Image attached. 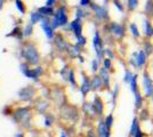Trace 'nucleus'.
Instances as JSON below:
<instances>
[{
	"label": "nucleus",
	"instance_id": "nucleus-1",
	"mask_svg": "<svg viewBox=\"0 0 153 137\" xmlns=\"http://www.w3.org/2000/svg\"><path fill=\"white\" fill-rule=\"evenodd\" d=\"M23 56L27 59V62L29 63H31V64H36V63H38V59H39V55H38V52H37V49L31 45H25L23 47Z\"/></svg>",
	"mask_w": 153,
	"mask_h": 137
},
{
	"label": "nucleus",
	"instance_id": "nucleus-2",
	"mask_svg": "<svg viewBox=\"0 0 153 137\" xmlns=\"http://www.w3.org/2000/svg\"><path fill=\"white\" fill-rule=\"evenodd\" d=\"M66 23H68V17H66V14H65V8L61 7L55 14V17L51 22V27L54 29L58 25H65Z\"/></svg>",
	"mask_w": 153,
	"mask_h": 137
},
{
	"label": "nucleus",
	"instance_id": "nucleus-3",
	"mask_svg": "<svg viewBox=\"0 0 153 137\" xmlns=\"http://www.w3.org/2000/svg\"><path fill=\"white\" fill-rule=\"evenodd\" d=\"M29 109L27 107H19L14 112V119L22 124H29Z\"/></svg>",
	"mask_w": 153,
	"mask_h": 137
},
{
	"label": "nucleus",
	"instance_id": "nucleus-4",
	"mask_svg": "<svg viewBox=\"0 0 153 137\" xmlns=\"http://www.w3.org/2000/svg\"><path fill=\"white\" fill-rule=\"evenodd\" d=\"M143 88L146 97H152L153 95V81L150 74L147 72H144L143 74Z\"/></svg>",
	"mask_w": 153,
	"mask_h": 137
},
{
	"label": "nucleus",
	"instance_id": "nucleus-5",
	"mask_svg": "<svg viewBox=\"0 0 153 137\" xmlns=\"http://www.w3.org/2000/svg\"><path fill=\"white\" fill-rule=\"evenodd\" d=\"M21 71H23L24 76H26L27 78H32L33 80H37L39 78V76L41 74V67H37V69H26V66L23 64L21 65Z\"/></svg>",
	"mask_w": 153,
	"mask_h": 137
},
{
	"label": "nucleus",
	"instance_id": "nucleus-6",
	"mask_svg": "<svg viewBox=\"0 0 153 137\" xmlns=\"http://www.w3.org/2000/svg\"><path fill=\"white\" fill-rule=\"evenodd\" d=\"M96 134H97V137H111V129L108 128V126L105 124L104 120H101L98 122Z\"/></svg>",
	"mask_w": 153,
	"mask_h": 137
},
{
	"label": "nucleus",
	"instance_id": "nucleus-7",
	"mask_svg": "<svg viewBox=\"0 0 153 137\" xmlns=\"http://www.w3.org/2000/svg\"><path fill=\"white\" fill-rule=\"evenodd\" d=\"M94 47H95L97 57H98V59H101V57H102V55H103V52H104V49H103L102 39H101L100 33L97 32V31L95 32V37H94Z\"/></svg>",
	"mask_w": 153,
	"mask_h": 137
},
{
	"label": "nucleus",
	"instance_id": "nucleus-8",
	"mask_svg": "<svg viewBox=\"0 0 153 137\" xmlns=\"http://www.w3.org/2000/svg\"><path fill=\"white\" fill-rule=\"evenodd\" d=\"M34 89L32 87H25V88H22L21 90L19 91V96L22 101H30L33 95H34Z\"/></svg>",
	"mask_w": 153,
	"mask_h": 137
},
{
	"label": "nucleus",
	"instance_id": "nucleus-9",
	"mask_svg": "<svg viewBox=\"0 0 153 137\" xmlns=\"http://www.w3.org/2000/svg\"><path fill=\"white\" fill-rule=\"evenodd\" d=\"M93 109H94V112H95L96 116L101 117V116L103 114V111H104V104H103V101L101 99V97H98L97 95L94 97Z\"/></svg>",
	"mask_w": 153,
	"mask_h": 137
},
{
	"label": "nucleus",
	"instance_id": "nucleus-10",
	"mask_svg": "<svg viewBox=\"0 0 153 137\" xmlns=\"http://www.w3.org/2000/svg\"><path fill=\"white\" fill-rule=\"evenodd\" d=\"M140 129V119H138V117H134L133 118V121H131V124H130V128H129L128 137H134Z\"/></svg>",
	"mask_w": 153,
	"mask_h": 137
},
{
	"label": "nucleus",
	"instance_id": "nucleus-11",
	"mask_svg": "<svg viewBox=\"0 0 153 137\" xmlns=\"http://www.w3.org/2000/svg\"><path fill=\"white\" fill-rule=\"evenodd\" d=\"M90 6L95 10L96 16H97L98 19H108V12H106L105 7L98 6V5H96V4H90Z\"/></svg>",
	"mask_w": 153,
	"mask_h": 137
},
{
	"label": "nucleus",
	"instance_id": "nucleus-12",
	"mask_svg": "<svg viewBox=\"0 0 153 137\" xmlns=\"http://www.w3.org/2000/svg\"><path fill=\"white\" fill-rule=\"evenodd\" d=\"M110 31L113 33L114 36L117 37H123V34H125V29H123V26L120 25V24H118V23H111V25H110Z\"/></svg>",
	"mask_w": 153,
	"mask_h": 137
},
{
	"label": "nucleus",
	"instance_id": "nucleus-13",
	"mask_svg": "<svg viewBox=\"0 0 153 137\" xmlns=\"http://www.w3.org/2000/svg\"><path fill=\"white\" fill-rule=\"evenodd\" d=\"M100 77L103 81V86L106 87V89H110V74H108V69H105L103 66L102 69L100 70Z\"/></svg>",
	"mask_w": 153,
	"mask_h": 137
},
{
	"label": "nucleus",
	"instance_id": "nucleus-14",
	"mask_svg": "<svg viewBox=\"0 0 153 137\" xmlns=\"http://www.w3.org/2000/svg\"><path fill=\"white\" fill-rule=\"evenodd\" d=\"M91 90V85H90V80L87 77H83L82 84L80 86V93L82 94L83 96H86L89 91Z\"/></svg>",
	"mask_w": 153,
	"mask_h": 137
},
{
	"label": "nucleus",
	"instance_id": "nucleus-15",
	"mask_svg": "<svg viewBox=\"0 0 153 137\" xmlns=\"http://www.w3.org/2000/svg\"><path fill=\"white\" fill-rule=\"evenodd\" d=\"M71 27H72V30L74 31V34H76V39L78 38H80V37H82L81 36V21L80 19H76V20L73 21L72 23H71Z\"/></svg>",
	"mask_w": 153,
	"mask_h": 137
},
{
	"label": "nucleus",
	"instance_id": "nucleus-16",
	"mask_svg": "<svg viewBox=\"0 0 153 137\" xmlns=\"http://www.w3.org/2000/svg\"><path fill=\"white\" fill-rule=\"evenodd\" d=\"M134 105L136 111L142 110V107H143V96L140 90H137L134 94Z\"/></svg>",
	"mask_w": 153,
	"mask_h": 137
},
{
	"label": "nucleus",
	"instance_id": "nucleus-17",
	"mask_svg": "<svg viewBox=\"0 0 153 137\" xmlns=\"http://www.w3.org/2000/svg\"><path fill=\"white\" fill-rule=\"evenodd\" d=\"M90 85H91V89H93V90L100 89L103 86V81H102V79H101V77H100V76L93 77V79L90 80Z\"/></svg>",
	"mask_w": 153,
	"mask_h": 137
},
{
	"label": "nucleus",
	"instance_id": "nucleus-18",
	"mask_svg": "<svg viewBox=\"0 0 153 137\" xmlns=\"http://www.w3.org/2000/svg\"><path fill=\"white\" fill-rule=\"evenodd\" d=\"M41 26H42V29L45 30V32H46V36H47V38H49V39H51V38H53V27H51V25L49 24V22H48L47 20H42Z\"/></svg>",
	"mask_w": 153,
	"mask_h": 137
},
{
	"label": "nucleus",
	"instance_id": "nucleus-19",
	"mask_svg": "<svg viewBox=\"0 0 153 137\" xmlns=\"http://www.w3.org/2000/svg\"><path fill=\"white\" fill-rule=\"evenodd\" d=\"M136 62H137V67H140L145 64L146 62V54L144 50H140L137 56H136Z\"/></svg>",
	"mask_w": 153,
	"mask_h": 137
},
{
	"label": "nucleus",
	"instance_id": "nucleus-20",
	"mask_svg": "<svg viewBox=\"0 0 153 137\" xmlns=\"http://www.w3.org/2000/svg\"><path fill=\"white\" fill-rule=\"evenodd\" d=\"M82 110L87 116H96L94 109H93V103H88V102H83Z\"/></svg>",
	"mask_w": 153,
	"mask_h": 137
},
{
	"label": "nucleus",
	"instance_id": "nucleus-21",
	"mask_svg": "<svg viewBox=\"0 0 153 137\" xmlns=\"http://www.w3.org/2000/svg\"><path fill=\"white\" fill-rule=\"evenodd\" d=\"M144 32H145V36L149 38H151L153 36V26L149 20H144Z\"/></svg>",
	"mask_w": 153,
	"mask_h": 137
},
{
	"label": "nucleus",
	"instance_id": "nucleus-22",
	"mask_svg": "<svg viewBox=\"0 0 153 137\" xmlns=\"http://www.w3.org/2000/svg\"><path fill=\"white\" fill-rule=\"evenodd\" d=\"M137 79H138V76L137 74H134L133 78H131V81H130V90L133 94H135L136 91L138 90V84H137Z\"/></svg>",
	"mask_w": 153,
	"mask_h": 137
},
{
	"label": "nucleus",
	"instance_id": "nucleus-23",
	"mask_svg": "<svg viewBox=\"0 0 153 137\" xmlns=\"http://www.w3.org/2000/svg\"><path fill=\"white\" fill-rule=\"evenodd\" d=\"M104 122H105V124L108 126V129H111V130H112V127H113V124H114V118H113V114H112V113H110L108 116H106L105 119H104Z\"/></svg>",
	"mask_w": 153,
	"mask_h": 137
},
{
	"label": "nucleus",
	"instance_id": "nucleus-24",
	"mask_svg": "<svg viewBox=\"0 0 153 137\" xmlns=\"http://www.w3.org/2000/svg\"><path fill=\"white\" fill-rule=\"evenodd\" d=\"M140 120L142 121H147L150 119V114H149V110L147 109H142L140 112V117H138Z\"/></svg>",
	"mask_w": 153,
	"mask_h": 137
},
{
	"label": "nucleus",
	"instance_id": "nucleus-25",
	"mask_svg": "<svg viewBox=\"0 0 153 137\" xmlns=\"http://www.w3.org/2000/svg\"><path fill=\"white\" fill-rule=\"evenodd\" d=\"M145 13L150 16H153V0H147L145 5Z\"/></svg>",
	"mask_w": 153,
	"mask_h": 137
},
{
	"label": "nucleus",
	"instance_id": "nucleus-26",
	"mask_svg": "<svg viewBox=\"0 0 153 137\" xmlns=\"http://www.w3.org/2000/svg\"><path fill=\"white\" fill-rule=\"evenodd\" d=\"M79 46L78 45H74V46H71L70 48H69V54H70L72 57H76V56H79Z\"/></svg>",
	"mask_w": 153,
	"mask_h": 137
},
{
	"label": "nucleus",
	"instance_id": "nucleus-27",
	"mask_svg": "<svg viewBox=\"0 0 153 137\" xmlns=\"http://www.w3.org/2000/svg\"><path fill=\"white\" fill-rule=\"evenodd\" d=\"M39 13L41 14V15H46V16L47 15H53V9L48 6L41 7V8H39Z\"/></svg>",
	"mask_w": 153,
	"mask_h": 137
},
{
	"label": "nucleus",
	"instance_id": "nucleus-28",
	"mask_svg": "<svg viewBox=\"0 0 153 137\" xmlns=\"http://www.w3.org/2000/svg\"><path fill=\"white\" fill-rule=\"evenodd\" d=\"M144 52H145V54H146V56L147 55H151L153 53V46L152 44L150 42V41H146L145 44H144V49H143Z\"/></svg>",
	"mask_w": 153,
	"mask_h": 137
},
{
	"label": "nucleus",
	"instance_id": "nucleus-29",
	"mask_svg": "<svg viewBox=\"0 0 153 137\" xmlns=\"http://www.w3.org/2000/svg\"><path fill=\"white\" fill-rule=\"evenodd\" d=\"M130 32L134 36L135 38H138L140 37V32H138V27L136 25V23H131L130 24Z\"/></svg>",
	"mask_w": 153,
	"mask_h": 137
},
{
	"label": "nucleus",
	"instance_id": "nucleus-30",
	"mask_svg": "<svg viewBox=\"0 0 153 137\" xmlns=\"http://www.w3.org/2000/svg\"><path fill=\"white\" fill-rule=\"evenodd\" d=\"M133 76H134V74L129 71V70H126V71H125V74H123V81H125L126 84H130Z\"/></svg>",
	"mask_w": 153,
	"mask_h": 137
},
{
	"label": "nucleus",
	"instance_id": "nucleus-31",
	"mask_svg": "<svg viewBox=\"0 0 153 137\" xmlns=\"http://www.w3.org/2000/svg\"><path fill=\"white\" fill-rule=\"evenodd\" d=\"M30 17H31L32 23H37V22L42 20V15H41L40 13H32Z\"/></svg>",
	"mask_w": 153,
	"mask_h": 137
},
{
	"label": "nucleus",
	"instance_id": "nucleus-32",
	"mask_svg": "<svg viewBox=\"0 0 153 137\" xmlns=\"http://www.w3.org/2000/svg\"><path fill=\"white\" fill-rule=\"evenodd\" d=\"M138 6V0H128V9L135 10Z\"/></svg>",
	"mask_w": 153,
	"mask_h": 137
},
{
	"label": "nucleus",
	"instance_id": "nucleus-33",
	"mask_svg": "<svg viewBox=\"0 0 153 137\" xmlns=\"http://www.w3.org/2000/svg\"><path fill=\"white\" fill-rule=\"evenodd\" d=\"M118 91H119V86L115 85V88H114V90H113V94H112V104H113V105H115V102H117Z\"/></svg>",
	"mask_w": 153,
	"mask_h": 137
},
{
	"label": "nucleus",
	"instance_id": "nucleus-34",
	"mask_svg": "<svg viewBox=\"0 0 153 137\" xmlns=\"http://www.w3.org/2000/svg\"><path fill=\"white\" fill-rule=\"evenodd\" d=\"M15 4H16V7H17V9H19V12H21L22 14H24L25 9H24V6H23V2H22L21 0H16Z\"/></svg>",
	"mask_w": 153,
	"mask_h": 137
},
{
	"label": "nucleus",
	"instance_id": "nucleus-35",
	"mask_svg": "<svg viewBox=\"0 0 153 137\" xmlns=\"http://www.w3.org/2000/svg\"><path fill=\"white\" fill-rule=\"evenodd\" d=\"M68 80L70 81L72 86H76V80H74V73H73V71H70V76H69Z\"/></svg>",
	"mask_w": 153,
	"mask_h": 137
},
{
	"label": "nucleus",
	"instance_id": "nucleus-36",
	"mask_svg": "<svg viewBox=\"0 0 153 137\" xmlns=\"http://www.w3.org/2000/svg\"><path fill=\"white\" fill-rule=\"evenodd\" d=\"M51 124H53V117L47 116L45 118V126L46 127H49V126H51Z\"/></svg>",
	"mask_w": 153,
	"mask_h": 137
},
{
	"label": "nucleus",
	"instance_id": "nucleus-37",
	"mask_svg": "<svg viewBox=\"0 0 153 137\" xmlns=\"http://www.w3.org/2000/svg\"><path fill=\"white\" fill-rule=\"evenodd\" d=\"M113 4H114L115 7H117V8H118L120 12H122V10H123V6H122V4L119 1V0H113Z\"/></svg>",
	"mask_w": 153,
	"mask_h": 137
},
{
	"label": "nucleus",
	"instance_id": "nucleus-38",
	"mask_svg": "<svg viewBox=\"0 0 153 137\" xmlns=\"http://www.w3.org/2000/svg\"><path fill=\"white\" fill-rule=\"evenodd\" d=\"M91 70L94 72H96L98 70V62H97V59H94V61H93V63H91Z\"/></svg>",
	"mask_w": 153,
	"mask_h": 137
},
{
	"label": "nucleus",
	"instance_id": "nucleus-39",
	"mask_svg": "<svg viewBox=\"0 0 153 137\" xmlns=\"http://www.w3.org/2000/svg\"><path fill=\"white\" fill-rule=\"evenodd\" d=\"M103 64H104V67L108 70V69L111 67V59H105L104 61H103Z\"/></svg>",
	"mask_w": 153,
	"mask_h": 137
},
{
	"label": "nucleus",
	"instance_id": "nucleus-40",
	"mask_svg": "<svg viewBox=\"0 0 153 137\" xmlns=\"http://www.w3.org/2000/svg\"><path fill=\"white\" fill-rule=\"evenodd\" d=\"M83 15H85V13H83L82 9L78 8V9H76V19H81Z\"/></svg>",
	"mask_w": 153,
	"mask_h": 137
},
{
	"label": "nucleus",
	"instance_id": "nucleus-41",
	"mask_svg": "<svg viewBox=\"0 0 153 137\" xmlns=\"http://www.w3.org/2000/svg\"><path fill=\"white\" fill-rule=\"evenodd\" d=\"M85 44H86V38H83V37L78 38V46H82Z\"/></svg>",
	"mask_w": 153,
	"mask_h": 137
},
{
	"label": "nucleus",
	"instance_id": "nucleus-42",
	"mask_svg": "<svg viewBox=\"0 0 153 137\" xmlns=\"http://www.w3.org/2000/svg\"><path fill=\"white\" fill-rule=\"evenodd\" d=\"M31 31H32V26L29 24V25L25 27V32H24V34H25V36H29V34H31Z\"/></svg>",
	"mask_w": 153,
	"mask_h": 137
},
{
	"label": "nucleus",
	"instance_id": "nucleus-43",
	"mask_svg": "<svg viewBox=\"0 0 153 137\" xmlns=\"http://www.w3.org/2000/svg\"><path fill=\"white\" fill-rule=\"evenodd\" d=\"M134 137H145V134H144V131L142 130V128H140V130L137 131V134H136Z\"/></svg>",
	"mask_w": 153,
	"mask_h": 137
},
{
	"label": "nucleus",
	"instance_id": "nucleus-44",
	"mask_svg": "<svg viewBox=\"0 0 153 137\" xmlns=\"http://www.w3.org/2000/svg\"><path fill=\"white\" fill-rule=\"evenodd\" d=\"M90 4V0H80V5L82 7H85V6H88Z\"/></svg>",
	"mask_w": 153,
	"mask_h": 137
},
{
	"label": "nucleus",
	"instance_id": "nucleus-45",
	"mask_svg": "<svg viewBox=\"0 0 153 137\" xmlns=\"http://www.w3.org/2000/svg\"><path fill=\"white\" fill-rule=\"evenodd\" d=\"M87 137H97V134H95L93 130H89L87 133Z\"/></svg>",
	"mask_w": 153,
	"mask_h": 137
},
{
	"label": "nucleus",
	"instance_id": "nucleus-46",
	"mask_svg": "<svg viewBox=\"0 0 153 137\" xmlns=\"http://www.w3.org/2000/svg\"><path fill=\"white\" fill-rule=\"evenodd\" d=\"M59 137H69V134H68V131H66V130H62V131H61V134H59Z\"/></svg>",
	"mask_w": 153,
	"mask_h": 137
},
{
	"label": "nucleus",
	"instance_id": "nucleus-47",
	"mask_svg": "<svg viewBox=\"0 0 153 137\" xmlns=\"http://www.w3.org/2000/svg\"><path fill=\"white\" fill-rule=\"evenodd\" d=\"M104 53H105V54H108L110 57H113V54H112V52H111L110 49H105V50H104Z\"/></svg>",
	"mask_w": 153,
	"mask_h": 137
},
{
	"label": "nucleus",
	"instance_id": "nucleus-48",
	"mask_svg": "<svg viewBox=\"0 0 153 137\" xmlns=\"http://www.w3.org/2000/svg\"><path fill=\"white\" fill-rule=\"evenodd\" d=\"M14 137H24V134H23V133H16V134L14 135Z\"/></svg>",
	"mask_w": 153,
	"mask_h": 137
},
{
	"label": "nucleus",
	"instance_id": "nucleus-49",
	"mask_svg": "<svg viewBox=\"0 0 153 137\" xmlns=\"http://www.w3.org/2000/svg\"><path fill=\"white\" fill-rule=\"evenodd\" d=\"M54 1H55V0H47V6H48V7H51V5L54 4Z\"/></svg>",
	"mask_w": 153,
	"mask_h": 137
},
{
	"label": "nucleus",
	"instance_id": "nucleus-50",
	"mask_svg": "<svg viewBox=\"0 0 153 137\" xmlns=\"http://www.w3.org/2000/svg\"><path fill=\"white\" fill-rule=\"evenodd\" d=\"M1 4H2V0H0V7H1Z\"/></svg>",
	"mask_w": 153,
	"mask_h": 137
},
{
	"label": "nucleus",
	"instance_id": "nucleus-51",
	"mask_svg": "<svg viewBox=\"0 0 153 137\" xmlns=\"http://www.w3.org/2000/svg\"><path fill=\"white\" fill-rule=\"evenodd\" d=\"M151 98H152V102H153V95H152V97H151Z\"/></svg>",
	"mask_w": 153,
	"mask_h": 137
},
{
	"label": "nucleus",
	"instance_id": "nucleus-52",
	"mask_svg": "<svg viewBox=\"0 0 153 137\" xmlns=\"http://www.w3.org/2000/svg\"><path fill=\"white\" fill-rule=\"evenodd\" d=\"M105 1H106V2H108V0H105Z\"/></svg>",
	"mask_w": 153,
	"mask_h": 137
}]
</instances>
